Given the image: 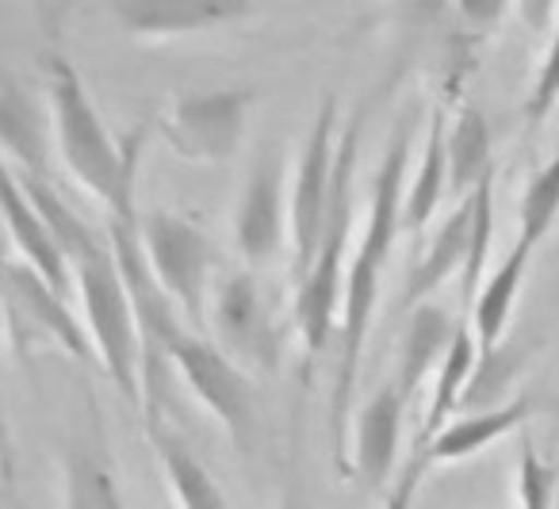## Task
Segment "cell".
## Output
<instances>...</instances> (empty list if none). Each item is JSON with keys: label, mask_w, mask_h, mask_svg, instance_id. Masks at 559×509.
<instances>
[{"label": "cell", "mask_w": 559, "mask_h": 509, "mask_svg": "<svg viewBox=\"0 0 559 509\" xmlns=\"http://www.w3.org/2000/svg\"><path fill=\"white\" fill-rule=\"evenodd\" d=\"M111 471L100 463V455L73 448L66 455V509H108Z\"/></svg>", "instance_id": "27"}, {"label": "cell", "mask_w": 559, "mask_h": 509, "mask_svg": "<svg viewBox=\"0 0 559 509\" xmlns=\"http://www.w3.org/2000/svg\"><path fill=\"white\" fill-rule=\"evenodd\" d=\"M548 402L544 394H513L510 402L495 410H475V414H460L441 437L429 445L426 455H414V460H426L429 467H444V463H464L472 455H479L487 445L510 437V433L525 429L536 414H544Z\"/></svg>", "instance_id": "14"}, {"label": "cell", "mask_w": 559, "mask_h": 509, "mask_svg": "<svg viewBox=\"0 0 559 509\" xmlns=\"http://www.w3.org/2000/svg\"><path fill=\"white\" fill-rule=\"evenodd\" d=\"M257 104L253 85L215 88V93H192L173 100L154 119V131L180 162L192 165H223L246 142L249 111Z\"/></svg>", "instance_id": "6"}, {"label": "cell", "mask_w": 559, "mask_h": 509, "mask_svg": "<svg viewBox=\"0 0 559 509\" xmlns=\"http://www.w3.org/2000/svg\"><path fill=\"white\" fill-rule=\"evenodd\" d=\"M0 142L9 154V169H20V177H50L47 134L35 116V104L12 78L0 85Z\"/></svg>", "instance_id": "24"}, {"label": "cell", "mask_w": 559, "mask_h": 509, "mask_svg": "<svg viewBox=\"0 0 559 509\" xmlns=\"http://www.w3.org/2000/svg\"><path fill=\"white\" fill-rule=\"evenodd\" d=\"M169 360H173L177 379L192 391V399L200 402L211 417L223 422L234 448L249 452L257 437V394H253V383H249L246 368H241L238 360H230L215 341H207L195 330H185L173 341Z\"/></svg>", "instance_id": "9"}, {"label": "cell", "mask_w": 559, "mask_h": 509, "mask_svg": "<svg viewBox=\"0 0 559 509\" xmlns=\"http://www.w3.org/2000/svg\"><path fill=\"white\" fill-rule=\"evenodd\" d=\"M111 16L131 39L169 43L180 35H203L249 20L253 9L234 0H131V4H116Z\"/></svg>", "instance_id": "13"}, {"label": "cell", "mask_w": 559, "mask_h": 509, "mask_svg": "<svg viewBox=\"0 0 559 509\" xmlns=\"http://www.w3.org/2000/svg\"><path fill=\"white\" fill-rule=\"evenodd\" d=\"M449 104H437L429 111V131L421 142L418 165L411 173L403 200V234L406 238H421L429 226V218L437 215L441 200L449 196Z\"/></svg>", "instance_id": "18"}, {"label": "cell", "mask_w": 559, "mask_h": 509, "mask_svg": "<svg viewBox=\"0 0 559 509\" xmlns=\"http://www.w3.org/2000/svg\"><path fill=\"white\" fill-rule=\"evenodd\" d=\"M4 322H9L12 353L20 356H32L39 345H50L81 364L96 360L93 338L85 322L73 315L70 299L16 257L4 261Z\"/></svg>", "instance_id": "7"}, {"label": "cell", "mask_w": 559, "mask_h": 509, "mask_svg": "<svg viewBox=\"0 0 559 509\" xmlns=\"http://www.w3.org/2000/svg\"><path fill=\"white\" fill-rule=\"evenodd\" d=\"M35 211L47 218V226L58 234L66 257L73 269V287L81 299V322H85L88 338H93L96 360L108 371L116 391L123 394L131 406L142 410V338H139V318H134V303L127 292L123 276H119L116 253H111L108 234H96L70 203L58 196V188L27 185Z\"/></svg>", "instance_id": "2"}, {"label": "cell", "mask_w": 559, "mask_h": 509, "mask_svg": "<svg viewBox=\"0 0 559 509\" xmlns=\"http://www.w3.org/2000/svg\"><path fill=\"white\" fill-rule=\"evenodd\" d=\"M4 223H9V238L16 246V261H24L27 269H35L50 287L58 292H70L73 269L70 257H66L58 234L47 226V218L35 211V203L27 200L24 185L12 169H4Z\"/></svg>", "instance_id": "16"}, {"label": "cell", "mask_w": 559, "mask_h": 509, "mask_svg": "<svg viewBox=\"0 0 559 509\" xmlns=\"http://www.w3.org/2000/svg\"><path fill=\"white\" fill-rule=\"evenodd\" d=\"M460 330V318L449 315L444 307L437 303H421L406 315V325H403V338H399V348H395V376L391 383L399 387L406 402L426 387L429 371H441L444 356L452 348V338Z\"/></svg>", "instance_id": "15"}, {"label": "cell", "mask_w": 559, "mask_h": 509, "mask_svg": "<svg viewBox=\"0 0 559 509\" xmlns=\"http://www.w3.org/2000/svg\"><path fill=\"white\" fill-rule=\"evenodd\" d=\"M429 471V463L426 460H406L403 463V471L395 475V483H391V490H388V501H383V509H414V498H418V483H421V475Z\"/></svg>", "instance_id": "29"}, {"label": "cell", "mask_w": 559, "mask_h": 509, "mask_svg": "<svg viewBox=\"0 0 559 509\" xmlns=\"http://www.w3.org/2000/svg\"><path fill=\"white\" fill-rule=\"evenodd\" d=\"M533 253H536L533 246L513 241V249L502 257V264L483 280L472 315H467V325H472L479 353H490V348L502 345V341L510 338L506 330H510L513 303H518V292H521V284H525V272H528V264H533Z\"/></svg>", "instance_id": "19"}, {"label": "cell", "mask_w": 559, "mask_h": 509, "mask_svg": "<svg viewBox=\"0 0 559 509\" xmlns=\"http://www.w3.org/2000/svg\"><path fill=\"white\" fill-rule=\"evenodd\" d=\"M207 330H215V345L241 368H253L261 376L280 371L284 338H280L276 315L257 284V272H230L215 287Z\"/></svg>", "instance_id": "11"}, {"label": "cell", "mask_w": 559, "mask_h": 509, "mask_svg": "<svg viewBox=\"0 0 559 509\" xmlns=\"http://www.w3.org/2000/svg\"><path fill=\"white\" fill-rule=\"evenodd\" d=\"M337 100L322 96L319 111L311 119V131L304 134L296 169H292V253L288 272L296 284L307 276L322 246L326 230L330 196H334V165H337Z\"/></svg>", "instance_id": "8"}, {"label": "cell", "mask_w": 559, "mask_h": 509, "mask_svg": "<svg viewBox=\"0 0 559 509\" xmlns=\"http://www.w3.org/2000/svg\"><path fill=\"white\" fill-rule=\"evenodd\" d=\"M540 345H544V333L525 330V333H510V338L490 348V353H479L472 383H467L464 402H460V414L495 410V406H502V402H510L513 383L528 371V364L540 353Z\"/></svg>", "instance_id": "20"}, {"label": "cell", "mask_w": 559, "mask_h": 509, "mask_svg": "<svg viewBox=\"0 0 559 509\" xmlns=\"http://www.w3.org/2000/svg\"><path fill=\"white\" fill-rule=\"evenodd\" d=\"M234 249L249 272H261L280 253H292V177L276 150H261L234 200Z\"/></svg>", "instance_id": "10"}, {"label": "cell", "mask_w": 559, "mask_h": 509, "mask_svg": "<svg viewBox=\"0 0 559 509\" xmlns=\"http://www.w3.org/2000/svg\"><path fill=\"white\" fill-rule=\"evenodd\" d=\"M487 177H495L490 123L475 104H460L449 119V196L464 203Z\"/></svg>", "instance_id": "23"}, {"label": "cell", "mask_w": 559, "mask_h": 509, "mask_svg": "<svg viewBox=\"0 0 559 509\" xmlns=\"http://www.w3.org/2000/svg\"><path fill=\"white\" fill-rule=\"evenodd\" d=\"M403 414H406V399L399 394V387L391 379L383 387H376L372 399L353 414L349 467H345V475L357 478L368 490H380V486L395 483Z\"/></svg>", "instance_id": "12"}, {"label": "cell", "mask_w": 559, "mask_h": 509, "mask_svg": "<svg viewBox=\"0 0 559 509\" xmlns=\"http://www.w3.org/2000/svg\"><path fill=\"white\" fill-rule=\"evenodd\" d=\"M559 223V150L528 177L518 200V241L540 249V241Z\"/></svg>", "instance_id": "25"}, {"label": "cell", "mask_w": 559, "mask_h": 509, "mask_svg": "<svg viewBox=\"0 0 559 509\" xmlns=\"http://www.w3.org/2000/svg\"><path fill=\"white\" fill-rule=\"evenodd\" d=\"M280 509H311V506H307V501L299 498V494L288 486V494H284V501H280Z\"/></svg>", "instance_id": "30"}, {"label": "cell", "mask_w": 559, "mask_h": 509, "mask_svg": "<svg viewBox=\"0 0 559 509\" xmlns=\"http://www.w3.org/2000/svg\"><path fill=\"white\" fill-rule=\"evenodd\" d=\"M365 111L349 119L337 142V165H334V196H330L326 230L322 246L307 276L296 284L292 299V330L304 348V364L311 368L334 341V330L342 325V303H345V272H349V234H353V180H357V157H360V123Z\"/></svg>", "instance_id": "4"}, {"label": "cell", "mask_w": 559, "mask_h": 509, "mask_svg": "<svg viewBox=\"0 0 559 509\" xmlns=\"http://www.w3.org/2000/svg\"><path fill=\"white\" fill-rule=\"evenodd\" d=\"M556 104H559V20H556V35H551L548 50H544V58L536 62L525 104H521V119H525L528 131H536V127L551 116Z\"/></svg>", "instance_id": "28"}, {"label": "cell", "mask_w": 559, "mask_h": 509, "mask_svg": "<svg viewBox=\"0 0 559 509\" xmlns=\"http://www.w3.org/2000/svg\"><path fill=\"white\" fill-rule=\"evenodd\" d=\"M108 509H127L123 498H119V486L116 483H111V490H108Z\"/></svg>", "instance_id": "31"}, {"label": "cell", "mask_w": 559, "mask_h": 509, "mask_svg": "<svg viewBox=\"0 0 559 509\" xmlns=\"http://www.w3.org/2000/svg\"><path fill=\"white\" fill-rule=\"evenodd\" d=\"M479 364V345H475V333L467 322H460L456 338H452V348L444 356L441 371L433 376V394H429L426 417H421V429L414 437V452L411 455H426L429 445L449 429L460 417V402H464V391L472 383V371Z\"/></svg>", "instance_id": "21"}, {"label": "cell", "mask_w": 559, "mask_h": 509, "mask_svg": "<svg viewBox=\"0 0 559 509\" xmlns=\"http://www.w3.org/2000/svg\"><path fill=\"white\" fill-rule=\"evenodd\" d=\"M47 108L50 139L73 185H81L104 211L139 177L142 150L154 123H139L123 139H111L100 111L85 93V81L66 55H47Z\"/></svg>", "instance_id": "3"}, {"label": "cell", "mask_w": 559, "mask_h": 509, "mask_svg": "<svg viewBox=\"0 0 559 509\" xmlns=\"http://www.w3.org/2000/svg\"><path fill=\"white\" fill-rule=\"evenodd\" d=\"M139 234L162 292L180 310V318H188V325L203 333L211 322V295H215V287H211V269H215L211 234L195 218L165 208L142 211Z\"/></svg>", "instance_id": "5"}, {"label": "cell", "mask_w": 559, "mask_h": 509, "mask_svg": "<svg viewBox=\"0 0 559 509\" xmlns=\"http://www.w3.org/2000/svg\"><path fill=\"white\" fill-rule=\"evenodd\" d=\"M559 494V467L544 460L533 437H521L518 471H513V501L518 509H556Z\"/></svg>", "instance_id": "26"}, {"label": "cell", "mask_w": 559, "mask_h": 509, "mask_svg": "<svg viewBox=\"0 0 559 509\" xmlns=\"http://www.w3.org/2000/svg\"><path fill=\"white\" fill-rule=\"evenodd\" d=\"M146 440H150V448H154L157 463H162L165 486H169L177 509H230L226 506L223 486L207 475V467L195 460V452L177 433L157 422V425H146Z\"/></svg>", "instance_id": "22"}, {"label": "cell", "mask_w": 559, "mask_h": 509, "mask_svg": "<svg viewBox=\"0 0 559 509\" xmlns=\"http://www.w3.org/2000/svg\"><path fill=\"white\" fill-rule=\"evenodd\" d=\"M421 123V108H406L395 119L383 146L380 169L372 177L368 196V223L360 230L357 246L345 272V303L342 325H337V376H334V402H330V448H334L337 467H349V425H353V391L360 376V353H365L368 330H372L376 303H380V280L395 238L403 234V200H406V169H411L414 131Z\"/></svg>", "instance_id": "1"}, {"label": "cell", "mask_w": 559, "mask_h": 509, "mask_svg": "<svg viewBox=\"0 0 559 509\" xmlns=\"http://www.w3.org/2000/svg\"><path fill=\"white\" fill-rule=\"evenodd\" d=\"M472 234H475V203L467 196L464 203L444 215V223L437 226L433 241L421 249V257L414 261L411 276H406V307H421V303H433V292L444 284L449 276H464L467 257H472Z\"/></svg>", "instance_id": "17"}]
</instances>
